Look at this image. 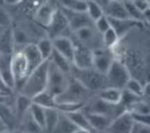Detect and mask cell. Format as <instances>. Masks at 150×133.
Returning <instances> with one entry per match:
<instances>
[{
	"label": "cell",
	"mask_w": 150,
	"mask_h": 133,
	"mask_svg": "<svg viewBox=\"0 0 150 133\" xmlns=\"http://www.w3.org/2000/svg\"><path fill=\"white\" fill-rule=\"evenodd\" d=\"M49 60L42 62L38 67L32 71L20 88V94L32 99L37 94L46 89Z\"/></svg>",
	"instance_id": "1"
},
{
	"label": "cell",
	"mask_w": 150,
	"mask_h": 133,
	"mask_svg": "<svg viewBox=\"0 0 150 133\" xmlns=\"http://www.w3.org/2000/svg\"><path fill=\"white\" fill-rule=\"evenodd\" d=\"M74 68L73 77L79 81L89 91L101 90L107 87L105 75L99 73L94 69H79L76 67Z\"/></svg>",
	"instance_id": "2"
},
{
	"label": "cell",
	"mask_w": 150,
	"mask_h": 133,
	"mask_svg": "<svg viewBox=\"0 0 150 133\" xmlns=\"http://www.w3.org/2000/svg\"><path fill=\"white\" fill-rule=\"evenodd\" d=\"M89 91V89L73 77V79L69 80L65 90L55 97L56 102L57 104L62 103H83V100Z\"/></svg>",
	"instance_id": "3"
},
{
	"label": "cell",
	"mask_w": 150,
	"mask_h": 133,
	"mask_svg": "<svg viewBox=\"0 0 150 133\" xmlns=\"http://www.w3.org/2000/svg\"><path fill=\"white\" fill-rule=\"evenodd\" d=\"M105 77L107 87L123 90L131 77L127 66L120 60L114 59Z\"/></svg>",
	"instance_id": "4"
},
{
	"label": "cell",
	"mask_w": 150,
	"mask_h": 133,
	"mask_svg": "<svg viewBox=\"0 0 150 133\" xmlns=\"http://www.w3.org/2000/svg\"><path fill=\"white\" fill-rule=\"evenodd\" d=\"M67 74L62 72L49 60L48 71L46 91L54 97L61 94L67 88L70 79H67Z\"/></svg>",
	"instance_id": "5"
},
{
	"label": "cell",
	"mask_w": 150,
	"mask_h": 133,
	"mask_svg": "<svg viewBox=\"0 0 150 133\" xmlns=\"http://www.w3.org/2000/svg\"><path fill=\"white\" fill-rule=\"evenodd\" d=\"M11 69L16 81V88L18 85L21 86V83H22L21 85H23L29 75V71L27 60L21 51L12 55Z\"/></svg>",
	"instance_id": "6"
},
{
	"label": "cell",
	"mask_w": 150,
	"mask_h": 133,
	"mask_svg": "<svg viewBox=\"0 0 150 133\" xmlns=\"http://www.w3.org/2000/svg\"><path fill=\"white\" fill-rule=\"evenodd\" d=\"M135 122L131 113L126 110L111 121L107 128V133H132L134 128Z\"/></svg>",
	"instance_id": "7"
},
{
	"label": "cell",
	"mask_w": 150,
	"mask_h": 133,
	"mask_svg": "<svg viewBox=\"0 0 150 133\" xmlns=\"http://www.w3.org/2000/svg\"><path fill=\"white\" fill-rule=\"evenodd\" d=\"M93 50L89 47L80 44L76 45L73 66L79 69H92Z\"/></svg>",
	"instance_id": "8"
},
{
	"label": "cell",
	"mask_w": 150,
	"mask_h": 133,
	"mask_svg": "<svg viewBox=\"0 0 150 133\" xmlns=\"http://www.w3.org/2000/svg\"><path fill=\"white\" fill-rule=\"evenodd\" d=\"M12 55L0 53V79L9 90L16 88V81L11 69Z\"/></svg>",
	"instance_id": "9"
},
{
	"label": "cell",
	"mask_w": 150,
	"mask_h": 133,
	"mask_svg": "<svg viewBox=\"0 0 150 133\" xmlns=\"http://www.w3.org/2000/svg\"><path fill=\"white\" fill-rule=\"evenodd\" d=\"M61 10L65 17L67 18L69 28L73 32H75L77 29L84 27V26H92V24H94V22L86 13L72 11V10H67L62 7Z\"/></svg>",
	"instance_id": "10"
},
{
	"label": "cell",
	"mask_w": 150,
	"mask_h": 133,
	"mask_svg": "<svg viewBox=\"0 0 150 133\" xmlns=\"http://www.w3.org/2000/svg\"><path fill=\"white\" fill-rule=\"evenodd\" d=\"M48 31V35L51 39H54L59 36H64L63 32L69 28L68 21L67 18L65 17L64 14L62 10L57 9V11L54 13L52 21L50 24L47 26ZM70 29V28H69Z\"/></svg>",
	"instance_id": "11"
},
{
	"label": "cell",
	"mask_w": 150,
	"mask_h": 133,
	"mask_svg": "<svg viewBox=\"0 0 150 133\" xmlns=\"http://www.w3.org/2000/svg\"><path fill=\"white\" fill-rule=\"evenodd\" d=\"M114 58L109 52L103 49H93V63L92 69L99 73L106 75Z\"/></svg>",
	"instance_id": "12"
},
{
	"label": "cell",
	"mask_w": 150,
	"mask_h": 133,
	"mask_svg": "<svg viewBox=\"0 0 150 133\" xmlns=\"http://www.w3.org/2000/svg\"><path fill=\"white\" fill-rule=\"evenodd\" d=\"M53 44L54 49L73 64L76 49L73 41L68 37L59 36L53 39Z\"/></svg>",
	"instance_id": "13"
},
{
	"label": "cell",
	"mask_w": 150,
	"mask_h": 133,
	"mask_svg": "<svg viewBox=\"0 0 150 133\" xmlns=\"http://www.w3.org/2000/svg\"><path fill=\"white\" fill-rule=\"evenodd\" d=\"M124 1L118 0H107L105 7L103 8L105 16L115 19H130Z\"/></svg>",
	"instance_id": "14"
},
{
	"label": "cell",
	"mask_w": 150,
	"mask_h": 133,
	"mask_svg": "<svg viewBox=\"0 0 150 133\" xmlns=\"http://www.w3.org/2000/svg\"><path fill=\"white\" fill-rule=\"evenodd\" d=\"M21 51L23 53L28 62L29 74L35 70L37 67H38L42 62L45 61L42 60L37 45L33 43H29L27 45L23 46Z\"/></svg>",
	"instance_id": "15"
},
{
	"label": "cell",
	"mask_w": 150,
	"mask_h": 133,
	"mask_svg": "<svg viewBox=\"0 0 150 133\" xmlns=\"http://www.w3.org/2000/svg\"><path fill=\"white\" fill-rule=\"evenodd\" d=\"M85 114L94 131H105L113 120L109 116L95 112L89 111Z\"/></svg>",
	"instance_id": "16"
},
{
	"label": "cell",
	"mask_w": 150,
	"mask_h": 133,
	"mask_svg": "<svg viewBox=\"0 0 150 133\" xmlns=\"http://www.w3.org/2000/svg\"><path fill=\"white\" fill-rule=\"evenodd\" d=\"M57 10V9L50 2L44 3L37 10L35 19L40 24L47 27L52 21Z\"/></svg>",
	"instance_id": "17"
},
{
	"label": "cell",
	"mask_w": 150,
	"mask_h": 133,
	"mask_svg": "<svg viewBox=\"0 0 150 133\" xmlns=\"http://www.w3.org/2000/svg\"><path fill=\"white\" fill-rule=\"evenodd\" d=\"M122 98V90L114 87H105L100 90L98 99L111 104H120Z\"/></svg>",
	"instance_id": "18"
},
{
	"label": "cell",
	"mask_w": 150,
	"mask_h": 133,
	"mask_svg": "<svg viewBox=\"0 0 150 133\" xmlns=\"http://www.w3.org/2000/svg\"><path fill=\"white\" fill-rule=\"evenodd\" d=\"M108 18L109 19L111 27L114 28V30L118 34L120 38H121L126 32H128L133 26H135L136 25L139 24L140 23V21L133 20L132 19H112V18Z\"/></svg>",
	"instance_id": "19"
},
{
	"label": "cell",
	"mask_w": 150,
	"mask_h": 133,
	"mask_svg": "<svg viewBox=\"0 0 150 133\" xmlns=\"http://www.w3.org/2000/svg\"><path fill=\"white\" fill-rule=\"evenodd\" d=\"M32 104V99L19 93L16 100V113L18 120L22 122L23 118L29 112Z\"/></svg>",
	"instance_id": "20"
},
{
	"label": "cell",
	"mask_w": 150,
	"mask_h": 133,
	"mask_svg": "<svg viewBox=\"0 0 150 133\" xmlns=\"http://www.w3.org/2000/svg\"><path fill=\"white\" fill-rule=\"evenodd\" d=\"M64 115L66 118L73 124L76 127L84 128V129H90L94 131L86 118V114L81 111V110H76V111L70 112V113H62Z\"/></svg>",
	"instance_id": "21"
},
{
	"label": "cell",
	"mask_w": 150,
	"mask_h": 133,
	"mask_svg": "<svg viewBox=\"0 0 150 133\" xmlns=\"http://www.w3.org/2000/svg\"><path fill=\"white\" fill-rule=\"evenodd\" d=\"M45 129L48 132H52L57 129L60 119V112L56 107L45 108Z\"/></svg>",
	"instance_id": "22"
},
{
	"label": "cell",
	"mask_w": 150,
	"mask_h": 133,
	"mask_svg": "<svg viewBox=\"0 0 150 133\" xmlns=\"http://www.w3.org/2000/svg\"><path fill=\"white\" fill-rule=\"evenodd\" d=\"M95 31L92 26H84V27L77 29L73 32L78 40L81 42V44L90 48L89 44L95 41L96 34Z\"/></svg>",
	"instance_id": "23"
},
{
	"label": "cell",
	"mask_w": 150,
	"mask_h": 133,
	"mask_svg": "<svg viewBox=\"0 0 150 133\" xmlns=\"http://www.w3.org/2000/svg\"><path fill=\"white\" fill-rule=\"evenodd\" d=\"M50 61L66 74L71 73L73 64L55 49L53 51L52 54L50 57Z\"/></svg>",
	"instance_id": "24"
},
{
	"label": "cell",
	"mask_w": 150,
	"mask_h": 133,
	"mask_svg": "<svg viewBox=\"0 0 150 133\" xmlns=\"http://www.w3.org/2000/svg\"><path fill=\"white\" fill-rule=\"evenodd\" d=\"M32 102L44 108H51V107H56L57 106L55 97L50 94L46 90L34 97L32 98Z\"/></svg>",
	"instance_id": "25"
},
{
	"label": "cell",
	"mask_w": 150,
	"mask_h": 133,
	"mask_svg": "<svg viewBox=\"0 0 150 133\" xmlns=\"http://www.w3.org/2000/svg\"><path fill=\"white\" fill-rule=\"evenodd\" d=\"M37 47L39 50L41 54L42 60H50L53 51L54 50L53 40L50 38H43L40 40L36 44Z\"/></svg>",
	"instance_id": "26"
},
{
	"label": "cell",
	"mask_w": 150,
	"mask_h": 133,
	"mask_svg": "<svg viewBox=\"0 0 150 133\" xmlns=\"http://www.w3.org/2000/svg\"><path fill=\"white\" fill-rule=\"evenodd\" d=\"M29 113L33 120L43 130L45 129V108L32 102V105L30 106V108H29Z\"/></svg>",
	"instance_id": "27"
},
{
	"label": "cell",
	"mask_w": 150,
	"mask_h": 133,
	"mask_svg": "<svg viewBox=\"0 0 150 133\" xmlns=\"http://www.w3.org/2000/svg\"><path fill=\"white\" fill-rule=\"evenodd\" d=\"M86 13L93 22L96 21L98 19L105 15L103 7L97 0H88L86 1Z\"/></svg>",
	"instance_id": "28"
},
{
	"label": "cell",
	"mask_w": 150,
	"mask_h": 133,
	"mask_svg": "<svg viewBox=\"0 0 150 133\" xmlns=\"http://www.w3.org/2000/svg\"><path fill=\"white\" fill-rule=\"evenodd\" d=\"M62 8L79 13H86V1L79 0H58Z\"/></svg>",
	"instance_id": "29"
},
{
	"label": "cell",
	"mask_w": 150,
	"mask_h": 133,
	"mask_svg": "<svg viewBox=\"0 0 150 133\" xmlns=\"http://www.w3.org/2000/svg\"><path fill=\"white\" fill-rule=\"evenodd\" d=\"M118 34L113 27H110L103 34H102V43L105 49H112L116 46L120 40Z\"/></svg>",
	"instance_id": "30"
},
{
	"label": "cell",
	"mask_w": 150,
	"mask_h": 133,
	"mask_svg": "<svg viewBox=\"0 0 150 133\" xmlns=\"http://www.w3.org/2000/svg\"><path fill=\"white\" fill-rule=\"evenodd\" d=\"M124 89L127 90V91L137 97H142L144 96V86L138 79L135 78H130Z\"/></svg>",
	"instance_id": "31"
},
{
	"label": "cell",
	"mask_w": 150,
	"mask_h": 133,
	"mask_svg": "<svg viewBox=\"0 0 150 133\" xmlns=\"http://www.w3.org/2000/svg\"><path fill=\"white\" fill-rule=\"evenodd\" d=\"M12 40L15 44L25 46L29 44V37L26 32L21 29H16L12 32Z\"/></svg>",
	"instance_id": "32"
},
{
	"label": "cell",
	"mask_w": 150,
	"mask_h": 133,
	"mask_svg": "<svg viewBox=\"0 0 150 133\" xmlns=\"http://www.w3.org/2000/svg\"><path fill=\"white\" fill-rule=\"evenodd\" d=\"M124 3L130 19L140 22L144 20L143 13L141 10H139L132 1L126 0L124 1Z\"/></svg>",
	"instance_id": "33"
},
{
	"label": "cell",
	"mask_w": 150,
	"mask_h": 133,
	"mask_svg": "<svg viewBox=\"0 0 150 133\" xmlns=\"http://www.w3.org/2000/svg\"><path fill=\"white\" fill-rule=\"evenodd\" d=\"M94 24H95V27L96 30L100 35L103 34L105 31L108 30L111 26L109 19H108V16H105V15H103L102 17H100L96 21L94 22Z\"/></svg>",
	"instance_id": "34"
},
{
	"label": "cell",
	"mask_w": 150,
	"mask_h": 133,
	"mask_svg": "<svg viewBox=\"0 0 150 133\" xmlns=\"http://www.w3.org/2000/svg\"><path fill=\"white\" fill-rule=\"evenodd\" d=\"M0 115L4 119L5 123L8 125L10 127H13L15 124V121L17 119L14 117L13 113L10 110L6 107H0Z\"/></svg>",
	"instance_id": "35"
},
{
	"label": "cell",
	"mask_w": 150,
	"mask_h": 133,
	"mask_svg": "<svg viewBox=\"0 0 150 133\" xmlns=\"http://www.w3.org/2000/svg\"><path fill=\"white\" fill-rule=\"evenodd\" d=\"M130 113H131L135 123L150 126V113L142 114V113H132V112H130Z\"/></svg>",
	"instance_id": "36"
},
{
	"label": "cell",
	"mask_w": 150,
	"mask_h": 133,
	"mask_svg": "<svg viewBox=\"0 0 150 133\" xmlns=\"http://www.w3.org/2000/svg\"><path fill=\"white\" fill-rule=\"evenodd\" d=\"M132 133H150V126L135 123Z\"/></svg>",
	"instance_id": "37"
},
{
	"label": "cell",
	"mask_w": 150,
	"mask_h": 133,
	"mask_svg": "<svg viewBox=\"0 0 150 133\" xmlns=\"http://www.w3.org/2000/svg\"><path fill=\"white\" fill-rule=\"evenodd\" d=\"M132 2H133V4H135V6H136L139 10H141L142 13L150 7L149 3H148L146 0H134V1H133Z\"/></svg>",
	"instance_id": "38"
},
{
	"label": "cell",
	"mask_w": 150,
	"mask_h": 133,
	"mask_svg": "<svg viewBox=\"0 0 150 133\" xmlns=\"http://www.w3.org/2000/svg\"><path fill=\"white\" fill-rule=\"evenodd\" d=\"M93 131L90 130V129H84V128H76L71 133H93Z\"/></svg>",
	"instance_id": "39"
},
{
	"label": "cell",
	"mask_w": 150,
	"mask_h": 133,
	"mask_svg": "<svg viewBox=\"0 0 150 133\" xmlns=\"http://www.w3.org/2000/svg\"><path fill=\"white\" fill-rule=\"evenodd\" d=\"M143 16L144 19H145L150 23V7L143 12Z\"/></svg>",
	"instance_id": "40"
},
{
	"label": "cell",
	"mask_w": 150,
	"mask_h": 133,
	"mask_svg": "<svg viewBox=\"0 0 150 133\" xmlns=\"http://www.w3.org/2000/svg\"><path fill=\"white\" fill-rule=\"evenodd\" d=\"M144 96L150 97V82L144 86Z\"/></svg>",
	"instance_id": "41"
},
{
	"label": "cell",
	"mask_w": 150,
	"mask_h": 133,
	"mask_svg": "<svg viewBox=\"0 0 150 133\" xmlns=\"http://www.w3.org/2000/svg\"><path fill=\"white\" fill-rule=\"evenodd\" d=\"M21 1V0H3V1H4L5 4H10V5H13V4H18V3L20 2Z\"/></svg>",
	"instance_id": "42"
},
{
	"label": "cell",
	"mask_w": 150,
	"mask_h": 133,
	"mask_svg": "<svg viewBox=\"0 0 150 133\" xmlns=\"http://www.w3.org/2000/svg\"><path fill=\"white\" fill-rule=\"evenodd\" d=\"M7 94H7V91H4V90H2V89H0V97H6Z\"/></svg>",
	"instance_id": "43"
},
{
	"label": "cell",
	"mask_w": 150,
	"mask_h": 133,
	"mask_svg": "<svg viewBox=\"0 0 150 133\" xmlns=\"http://www.w3.org/2000/svg\"><path fill=\"white\" fill-rule=\"evenodd\" d=\"M10 133H25L21 130H18V129H13Z\"/></svg>",
	"instance_id": "44"
},
{
	"label": "cell",
	"mask_w": 150,
	"mask_h": 133,
	"mask_svg": "<svg viewBox=\"0 0 150 133\" xmlns=\"http://www.w3.org/2000/svg\"><path fill=\"white\" fill-rule=\"evenodd\" d=\"M0 133H10V132H7V131H1V132H0Z\"/></svg>",
	"instance_id": "45"
},
{
	"label": "cell",
	"mask_w": 150,
	"mask_h": 133,
	"mask_svg": "<svg viewBox=\"0 0 150 133\" xmlns=\"http://www.w3.org/2000/svg\"><path fill=\"white\" fill-rule=\"evenodd\" d=\"M146 1H147L148 3H149V5H150V0H146Z\"/></svg>",
	"instance_id": "46"
},
{
	"label": "cell",
	"mask_w": 150,
	"mask_h": 133,
	"mask_svg": "<svg viewBox=\"0 0 150 133\" xmlns=\"http://www.w3.org/2000/svg\"><path fill=\"white\" fill-rule=\"evenodd\" d=\"M79 1H87L88 0H79Z\"/></svg>",
	"instance_id": "47"
},
{
	"label": "cell",
	"mask_w": 150,
	"mask_h": 133,
	"mask_svg": "<svg viewBox=\"0 0 150 133\" xmlns=\"http://www.w3.org/2000/svg\"><path fill=\"white\" fill-rule=\"evenodd\" d=\"M126 1V0H125ZM127 1H134V0H127Z\"/></svg>",
	"instance_id": "48"
}]
</instances>
